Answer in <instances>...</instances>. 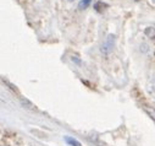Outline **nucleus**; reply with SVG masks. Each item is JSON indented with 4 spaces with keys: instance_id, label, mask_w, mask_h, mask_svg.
Wrapping results in <instances>:
<instances>
[{
    "instance_id": "obj_3",
    "label": "nucleus",
    "mask_w": 155,
    "mask_h": 146,
    "mask_svg": "<svg viewBox=\"0 0 155 146\" xmlns=\"http://www.w3.org/2000/svg\"><path fill=\"white\" fill-rule=\"evenodd\" d=\"M104 8H107V4L103 3V2H97L95 5H94V9L98 11V12H101L104 10Z\"/></svg>"
},
{
    "instance_id": "obj_2",
    "label": "nucleus",
    "mask_w": 155,
    "mask_h": 146,
    "mask_svg": "<svg viewBox=\"0 0 155 146\" xmlns=\"http://www.w3.org/2000/svg\"><path fill=\"white\" fill-rule=\"evenodd\" d=\"M91 3H92V0H81V2L78 3V9H81V10L87 9L91 5Z\"/></svg>"
},
{
    "instance_id": "obj_1",
    "label": "nucleus",
    "mask_w": 155,
    "mask_h": 146,
    "mask_svg": "<svg viewBox=\"0 0 155 146\" xmlns=\"http://www.w3.org/2000/svg\"><path fill=\"white\" fill-rule=\"evenodd\" d=\"M114 42H115V36L114 34H109L107 38L104 41V43L101 46V52L105 53V54L110 53L111 49H112V47H114Z\"/></svg>"
},
{
    "instance_id": "obj_4",
    "label": "nucleus",
    "mask_w": 155,
    "mask_h": 146,
    "mask_svg": "<svg viewBox=\"0 0 155 146\" xmlns=\"http://www.w3.org/2000/svg\"><path fill=\"white\" fill-rule=\"evenodd\" d=\"M66 141L70 144V145H72V146H81V144L77 141V140H74V139H71V137H66Z\"/></svg>"
}]
</instances>
